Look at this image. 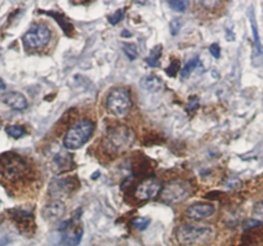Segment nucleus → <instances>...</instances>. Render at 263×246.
Listing matches in <instances>:
<instances>
[{
    "label": "nucleus",
    "instance_id": "nucleus-19",
    "mask_svg": "<svg viewBox=\"0 0 263 246\" xmlns=\"http://www.w3.org/2000/svg\"><path fill=\"white\" fill-rule=\"evenodd\" d=\"M68 163H70V158H68V156H63L62 154L57 155L55 160H53V165H57V166H58L57 170L59 171H63L65 169H68V167H70Z\"/></svg>",
    "mask_w": 263,
    "mask_h": 246
},
{
    "label": "nucleus",
    "instance_id": "nucleus-4",
    "mask_svg": "<svg viewBox=\"0 0 263 246\" xmlns=\"http://www.w3.org/2000/svg\"><path fill=\"white\" fill-rule=\"evenodd\" d=\"M93 130H94V125L90 120H78L66 132L63 137V146L67 150H78L83 147L88 142L89 138L92 137Z\"/></svg>",
    "mask_w": 263,
    "mask_h": 246
},
{
    "label": "nucleus",
    "instance_id": "nucleus-20",
    "mask_svg": "<svg viewBox=\"0 0 263 246\" xmlns=\"http://www.w3.org/2000/svg\"><path fill=\"white\" fill-rule=\"evenodd\" d=\"M7 134L9 137L14 138V139H18V138L24 137L26 134V130L22 127H20V125H9L7 128Z\"/></svg>",
    "mask_w": 263,
    "mask_h": 246
},
{
    "label": "nucleus",
    "instance_id": "nucleus-22",
    "mask_svg": "<svg viewBox=\"0 0 263 246\" xmlns=\"http://www.w3.org/2000/svg\"><path fill=\"white\" fill-rule=\"evenodd\" d=\"M132 224H133L134 228L140 229V231H144L148 227L150 224V218H146V217H138V218H134L132 220Z\"/></svg>",
    "mask_w": 263,
    "mask_h": 246
},
{
    "label": "nucleus",
    "instance_id": "nucleus-9",
    "mask_svg": "<svg viewBox=\"0 0 263 246\" xmlns=\"http://www.w3.org/2000/svg\"><path fill=\"white\" fill-rule=\"evenodd\" d=\"M161 190H163V186H161L160 182L155 179V178H148V179H145L137 187L136 197L138 200H141V201L151 200V198L156 197L161 192Z\"/></svg>",
    "mask_w": 263,
    "mask_h": 246
},
{
    "label": "nucleus",
    "instance_id": "nucleus-14",
    "mask_svg": "<svg viewBox=\"0 0 263 246\" xmlns=\"http://www.w3.org/2000/svg\"><path fill=\"white\" fill-rule=\"evenodd\" d=\"M141 86L148 90V92H160L161 89L164 88V82L159 76L147 75L141 82Z\"/></svg>",
    "mask_w": 263,
    "mask_h": 246
},
{
    "label": "nucleus",
    "instance_id": "nucleus-5",
    "mask_svg": "<svg viewBox=\"0 0 263 246\" xmlns=\"http://www.w3.org/2000/svg\"><path fill=\"white\" fill-rule=\"evenodd\" d=\"M106 107L115 116H127L132 109V98H130L129 90L127 88L113 89L107 96Z\"/></svg>",
    "mask_w": 263,
    "mask_h": 246
},
{
    "label": "nucleus",
    "instance_id": "nucleus-30",
    "mask_svg": "<svg viewBox=\"0 0 263 246\" xmlns=\"http://www.w3.org/2000/svg\"><path fill=\"white\" fill-rule=\"evenodd\" d=\"M1 89H5V84H4V82L1 79H0V90Z\"/></svg>",
    "mask_w": 263,
    "mask_h": 246
},
{
    "label": "nucleus",
    "instance_id": "nucleus-21",
    "mask_svg": "<svg viewBox=\"0 0 263 246\" xmlns=\"http://www.w3.org/2000/svg\"><path fill=\"white\" fill-rule=\"evenodd\" d=\"M123 52L127 55V57L130 61H134L138 57V52H137L136 45L130 44V43H123Z\"/></svg>",
    "mask_w": 263,
    "mask_h": 246
},
{
    "label": "nucleus",
    "instance_id": "nucleus-8",
    "mask_svg": "<svg viewBox=\"0 0 263 246\" xmlns=\"http://www.w3.org/2000/svg\"><path fill=\"white\" fill-rule=\"evenodd\" d=\"M79 186V182L74 177H66L55 179L49 185V193L52 197L59 198L62 196H67L75 191Z\"/></svg>",
    "mask_w": 263,
    "mask_h": 246
},
{
    "label": "nucleus",
    "instance_id": "nucleus-31",
    "mask_svg": "<svg viewBox=\"0 0 263 246\" xmlns=\"http://www.w3.org/2000/svg\"><path fill=\"white\" fill-rule=\"evenodd\" d=\"M0 128H1V124H0Z\"/></svg>",
    "mask_w": 263,
    "mask_h": 246
},
{
    "label": "nucleus",
    "instance_id": "nucleus-26",
    "mask_svg": "<svg viewBox=\"0 0 263 246\" xmlns=\"http://www.w3.org/2000/svg\"><path fill=\"white\" fill-rule=\"evenodd\" d=\"M209 51H210V55H212L215 59H218L219 57H221V48H219V45L217 44V43L210 45Z\"/></svg>",
    "mask_w": 263,
    "mask_h": 246
},
{
    "label": "nucleus",
    "instance_id": "nucleus-6",
    "mask_svg": "<svg viewBox=\"0 0 263 246\" xmlns=\"http://www.w3.org/2000/svg\"><path fill=\"white\" fill-rule=\"evenodd\" d=\"M192 192L191 183L182 179H175L163 187L160 195L161 200L167 204H179L190 197Z\"/></svg>",
    "mask_w": 263,
    "mask_h": 246
},
{
    "label": "nucleus",
    "instance_id": "nucleus-28",
    "mask_svg": "<svg viewBox=\"0 0 263 246\" xmlns=\"http://www.w3.org/2000/svg\"><path fill=\"white\" fill-rule=\"evenodd\" d=\"M198 105H199L198 97H191V98H190V106L187 107V109L188 111H191L192 109H195L196 107H198Z\"/></svg>",
    "mask_w": 263,
    "mask_h": 246
},
{
    "label": "nucleus",
    "instance_id": "nucleus-11",
    "mask_svg": "<svg viewBox=\"0 0 263 246\" xmlns=\"http://www.w3.org/2000/svg\"><path fill=\"white\" fill-rule=\"evenodd\" d=\"M215 213V208L213 204L208 202H196L194 205L188 206L186 210V216L191 219L202 220V219L210 218Z\"/></svg>",
    "mask_w": 263,
    "mask_h": 246
},
{
    "label": "nucleus",
    "instance_id": "nucleus-16",
    "mask_svg": "<svg viewBox=\"0 0 263 246\" xmlns=\"http://www.w3.org/2000/svg\"><path fill=\"white\" fill-rule=\"evenodd\" d=\"M12 218L16 220L17 224L20 226H30L34 222V217L32 214L29 212H24V210H21V209H14L12 210Z\"/></svg>",
    "mask_w": 263,
    "mask_h": 246
},
{
    "label": "nucleus",
    "instance_id": "nucleus-7",
    "mask_svg": "<svg viewBox=\"0 0 263 246\" xmlns=\"http://www.w3.org/2000/svg\"><path fill=\"white\" fill-rule=\"evenodd\" d=\"M52 34L45 25H34L26 34L22 36V43H24L25 49H28L30 52L40 51V49L45 48L51 41Z\"/></svg>",
    "mask_w": 263,
    "mask_h": 246
},
{
    "label": "nucleus",
    "instance_id": "nucleus-13",
    "mask_svg": "<svg viewBox=\"0 0 263 246\" xmlns=\"http://www.w3.org/2000/svg\"><path fill=\"white\" fill-rule=\"evenodd\" d=\"M1 101H3V103H5L7 106H9L10 109H16V111H24V109H28L29 106L26 97L18 92L5 93V94H3V97H1Z\"/></svg>",
    "mask_w": 263,
    "mask_h": 246
},
{
    "label": "nucleus",
    "instance_id": "nucleus-29",
    "mask_svg": "<svg viewBox=\"0 0 263 246\" xmlns=\"http://www.w3.org/2000/svg\"><path fill=\"white\" fill-rule=\"evenodd\" d=\"M8 243L7 239H0V246H5V244Z\"/></svg>",
    "mask_w": 263,
    "mask_h": 246
},
{
    "label": "nucleus",
    "instance_id": "nucleus-17",
    "mask_svg": "<svg viewBox=\"0 0 263 246\" xmlns=\"http://www.w3.org/2000/svg\"><path fill=\"white\" fill-rule=\"evenodd\" d=\"M163 53V45H156L152 48L150 55L146 58L147 65L151 67H159L160 66V57Z\"/></svg>",
    "mask_w": 263,
    "mask_h": 246
},
{
    "label": "nucleus",
    "instance_id": "nucleus-3",
    "mask_svg": "<svg viewBox=\"0 0 263 246\" xmlns=\"http://www.w3.org/2000/svg\"><path fill=\"white\" fill-rule=\"evenodd\" d=\"M175 239L181 245H209L215 239V229L209 224L186 223L175 231Z\"/></svg>",
    "mask_w": 263,
    "mask_h": 246
},
{
    "label": "nucleus",
    "instance_id": "nucleus-25",
    "mask_svg": "<svg viewBox=\"0 0 263 246\" xmlns=\"http://www.w3.org/2000/svg\"><path fill=\"white\" fill-rule=\"evenodd\" d=\"M124 12H125V9H119V10H117V12H115L113 16H110V24L111 25L119 24L120 21L123 20Z\"/></svg>",
    "mask_w": 263,
    "mask_h": 246
},
{
    "label": "nucleus",
    "instance_id": "nucleus-24",
    "mask_svg": "<svg viewBox=\"0 0 263 246\" xmlns=\"http://www.w3.org/2000/svg\"><path fill=\"white\" fill-rule=\"evenodd\" d=\"M168 4H169V7L172 8L173 10H175V12H179V13H182V12H186L188 8V1H177V0H175V1H168Z\"/></svg>",
    "mask_w": 263,
    "mask_h": 246
},
{
    "label": "nucleus",
    "instance_id": "nucleus-27",
    "mask_svg": "<svg viewBox=\"0 0 263 246\" xmlns=\"http://www.w3.org/2000/svg\"><path fill=\"white\" fill-rule=\"evenodd\" d=\"M254 214H256V217H258V218L263 219V201H261L260 204L256 206V209H254Z\"/></svg>",
    "mask_w": 263,
    "mask_h": 246
},
{
    "label": "nucleus",
    "instance_id": "nucleus-1",
    "mask_svg": "<svg viewBox=\"0 0 263 246\" xmlns=\"http://www.w3.org/2000/svg\"><path fill=\"white\" fill-rule=\"evenodd\" d=\"M31 174L30 165L22 156L7 152L0 155V182L7 185H18L29 179Z\"/></svg>",
    "mask_w": 263,
    "mask_h": 246
},
{
    "label": "nucleus",
    "instance_id": "nucleus-18",
    "mask_svg": "<svg viewBox=\"0 0 263 246\" xmlns=\"http://www.w3.org/2000/svg\"><path fill=\"white\" fill-rule=\"evenodd\" d=\"M199 63H200V61H199L198 57H196V58H192L190 62H187L185 67H183L181 71L182 80L187 79L188 76H190V74H191V72L196 69V66H198Z\"/></svg>",
    "mask_w": 263,
    "mask_h": 246
},
{
    "label": "nucleus",
    "instance_id": "nucleus-15",
    "mask_svg": "<svg viewBox=\"0 0 263 246\" xmlns=\"http://www.w3.org/2000/svg\"><path fill=\"white\" fill-rule=\"evenodd\" d=\"M47 14L51 16V17H53L58 22L59 26H61L62 30H63V32H65L67 36H71V35L74 34V26H72L71 22H70L63 14L58 13V12H47Z\"/></svg>",
    "mask_w": 263,
    "mask_h": 246
},
{
    "label": "nucleus",
    "instance_id": "nucleus-2",
    "mask_svg": "<svg viewBox=\"0 0 263 246\" xmlns=\"http://www.w3.org/2000/svg\"><path fill=\"white\" fill-rule=\"evenodd\" d=\"M134 142V132L127 125H114L109 128L102 139L103 152L111 158L127 152Z\"/></svg>",
    "mask_w": 263,
    "mask_h": 246
},
{
    "label": "nucleus",
    "instance_id": "nucleus-10",
    "mask_svg": "<svg viewBox=\"0 0 263 246\" xmlns=\"http://www.w3.org/2000/svg\"><path fill=\"white\" fill-rule=\"evenodd\" d=\"M71 223L72 220H67V222L62 223V226H59L61 231H65L63 236H62V241L67 246H76L82 241L83 228L79 226L72 227Z\"/></svg>",
    "mask_w": 263,
    "mask_h": 246
},
{
    "label": "nucleus",
    "instance_id": "nucleus-23",
    "mask_svg": "<svg viewBox=\"0 0 263 246\" xmlns=\"http://www.w3.org/2000/svg\"><path fill=\"white\" fill-rule=\"evenodd\" d=\"M181 70V63H179V61L178 59H173V61L171 62V65L168 66L167 69H165V72H167L168 76H171V78H175V75H177V72Z\"/></svg>",
    "mask_w": 263,
    "mask_h": 246
},
{
    "label": "nucleus",
    "instance_id": "nucleus-12",
    "mask_svg": "<svg viewBox=\"0 0 263 246\" xmlns=\"http://www.w3.org/2000/svg\"><path fill=\"white\" fill-rule=\"evenodd\" d=\"M66 213V206L61 200H53L48 202L41 210V216L47 222H56L63 217Z\"/></svg>",
    "mask_w": 263,
    "mask_h": 246
}]
</instances>
